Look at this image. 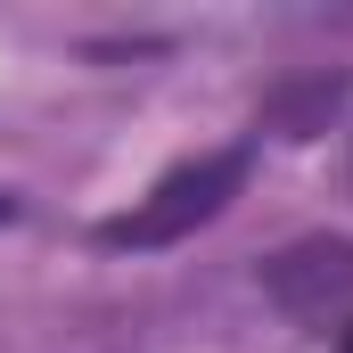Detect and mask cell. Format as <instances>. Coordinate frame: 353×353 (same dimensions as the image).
Listing matches in <instances>:
<instances>
[{
	"label": "cell",
	"mask_w": 353,
	"mask_h": 353,
	"mask_svg": "<svg viewBox=\"0 0 353 353\" xmlns=\"http://www.w3.org/2000/svg\"><path fill=\"white\" fill-rule=\"evenodd\" d=\"M263 288L296 312V321H353V247L345 239H304L263 263Z\"/></svg>",
	"instance_id": "cell-2"
},
{
	"label": "cell",
	"mask_w": 353,
	"mask_h": 353,
	"mask_svg": "<svg viewBox=\"0 0 353 353\" xmlns=\"http://www.w3.org/2000/svg\"><path fill=\"white\" fill-rule=\"evenodd\" d=\"M329 353H353V321H345V329H337V345H329Z\"/></svg>",
	"instance_id": "cell-4"
},
{
	"label": "cell",
	"mask_w": 353,
	"mask_h": 353,
	"mask_svg": "<svg viewBox=\"0 0 353 353\" xmlns=\"http://www.w3.org/2000/svg\"><path fill=\"white\" fill-rule=\"evenodd\" d=\"M17 214H25V205H17V197H8V189H0V230H8V222H17Z\"/></svg>",
	"instance_id": "cell-3"
},
{
	"label": "cell",
	"mask_w": 353,
	"mask_h": 353,
	"mask_svg": "<svg viewBox=\"0 0 353 353\" xmlns=\"http://www.w3.org/2000/svg\"><path fill=\"white\" fill-rule=\"evenodd\" d=\"M247 173H255V140H230V148L181 157V165H165L123 214H107L90 239H99L107 255H157V247H181V239H197L205 222L230 214V197L247 189Z\"/></svg>",
	"instance_id": "cell-1"
}]
</instances>
